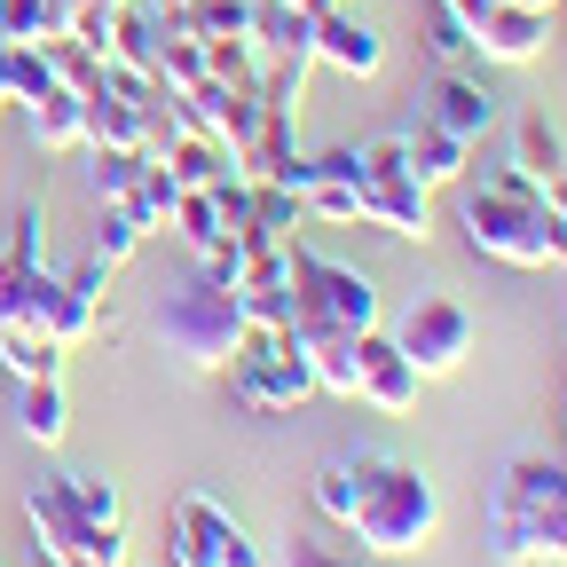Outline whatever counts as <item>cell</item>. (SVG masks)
I'll use <instances>...</instances> for the list:
<instances>
[{
    "label": "cell",
    "mask_w": 567,
    "mask_h": 567,
    "mask_svg": "<svg viewBox=\"0 0 567 567\" xmlns=\"http://www.w3.org/2000/svg\"><path fill=\"white\" fill-rule=\"evenodd\" d=\"M308 505H316V520L347 528L354 551H371V559H417L442 528V488L410 457H386V450L323 457L308 481Z\"/></svg>",
    "instance_id": "6da1fadb"
},
{
    "label": "cell",
    "mask_w": 567,
    "mask_h": 567,
    "mask_svg": "<svg viewBox=\"0 0 567 567\" xmlns=\"http://www.w3.org/2000/svg\"><path fill=\"white\" fill-rule=\"evenodd\" d=\"M457 229L505 268H567V213H551L544 182H528L513 158L457 182Z\"/></svg>",
    "instance_id": "7a4b0ae2"
},
{
    "label": "cell",
    "mask_w": 567,
    "mask_h": 567,
    "mask_svg": "<svg viewBox=\"0 0 567 567\" xmlns=\"http://www.w3.org/2000/svg\"><path fill=\"white\" fill-rule=\"evenodd\" d=\"M245 331H252V323H245V300L229 292V284H213V276L174 284L166 308H158V347L174 354L182 371H221Z\"/></svg>",
    "instance_id": "3957f363"
},
{
    "label": "cell",
    "mask_w": 567,
    "mask_h": 567,
    "mask_svg": "<svg viewBox=\"0 0 567 567\" xmlns=\"http://www.w3.org/2000/svg\"><path fill=\"white\" fill-rule=\"evenodd\" d=\"M292 252V339H316V331H379V284L363 268H347L331 252H308V245H284Z\"/></svg>",
    "instance_id": "277c9868"
},
{
    "label": "cell",
    "mask_w": 567,
    "mask_h": 567,
    "mask_svg": "<svg viewBox=\"0 0 567 567\" xmlns=\"http://www.w3.org/2000/svg\"><path fill=\"white\" fill-rule=\"evenodd\" d=\"M221 379H229V402L252 410V417H284V410H300V402L316 394L308 354H300L292 331H245L237 354L221 363Z\"/></svg>",
    "instance_id": "5b68a950"
},
{
    "label": "cell",
    "mask_w": 567,
    "mask_h": 567,
    "mask_svg": "<svg viewBox=\"0 0 567 567\" xmlns=\"http://www.w3.org/2000/svg\"><path fill=\"white\" fill-rule=\"evenodd\" d=\"M363 229H386L402 245L434 237V189L410 174V142L402 134L363 142Z\"/></svg>",
    "instance_id": "8992f818"
},
{
    "label": "cell",
    "mask_w": 567,
    "mask_h": 567,
    "mask_svg": "<svg viewBox=\"0 0 567 567\" xmlns=\"http://www.w3.org/2000/svg\"><path fill=\"white\" fill-rule=\"evenodd\" d=\"M166 559L174 567H268V551L252 544V528L205 488H182L166 505Z\"/></svg>",
    "instance_id": "52a82bcc"
},
{
    "label": "cell",
    "mask_w": 567,
    "mask_h": 567,
    "mask_svg": "<svg viewBox=\"0 0 567 567\" xmlns=\"http://www.w3.org/2000/svg\"><path fill=\"white\" fill-rule=\"evenodd\" d=\"M24 520H32V544L63 551L71 567H118V559H126V528H95L80 505H71L63 473H55V481H40V488L24 496Z\"/></svg>",
    "instance_id": "ba28073f"
},
{
    "label": "cell",
    "mask_w": 567,
    "mask_h": 567,
    "mask_svg": "<svg viewBox=\"0 0 567 567\" xmlns=\"http://www.w3.org/2000/svg\"><path fill=\"white\" fill-rule=\"evenodd\" d=\"M394 347L417 363V379H450V371H465V354H473V316H465V300H450V292L417 300V308L394 323Z\"/></svg>",
    "instance_id": "9c48e42d"
},
{
    "label": "cell",
    "mask_w": 567,
    "mask_h": 567,
    "mask_svg": "<svg viewBox=\"0 0 567 567\" xmlns=\"http://www.w3.org/2000/svg\"><path fill=\"white\" fill-rule=\"evenodd\" d=\"M300 213L308 221H354L363 229V151L354 142L300 158Z\"/></svg>",
    "instance_id": "30bf717a"
},
{
    "label": "cell",
    "mask_w": 567,
    "mask_h": 567,
    "mask_svg": "<svg viewBox=\"0 0 567 567\" xmlns=\"http://www.w3.org/2000/svg\"><path fill=\"white\" fill-rule=\"evenodd\" d=\"M417 363L394 347V331H363L354 339V402H371V410H386V417H402V410H417Z\"/></svg>",
    "instance_id": "8fae6325"
},
{
    "label": "cell",
    "mask_w": 567,
    "mask_h": 567,
    "mask_svg": "<svg viewBox=\"0 0 567 567\" xmlns=\"http://www.w3.org/2000/svg\"><path fill=\"white\" fill-rule=\"evenodd\" d=\"M481 551L496 567H567V513H481Z\"/></svg>",
    "instance_id": "7c38bea8"
},
{
    "label": "cell",
    "mask_w": 567,
    "mask_h": 567,
    "mask_svg": "<svg viewBox=\"0 0 567 567\" xmlns=\"http://www.w3.org/2000/svg\"><path fill=\"white\" fill-rule=\"evenodd\" d=\"M488 513H520V520L567 513V457H544V450L513 457L505 473H496V488H488Z\"/></svg>",
    "instance_id": "4fadbf2b"
},
{
    "label": "cell",
    "mask_w": 567,
    "mask_h": 567,
    "mask_svg": "<svg viewBox=\"0 0 567 567\" xmlns=\"http://www.w3.org/2000/svg\"><path fill=\"white\" fill-rule=\"evenodd\" d=\"M316 63L339 71V80H379V71H386V32H371V24L339 0V9L316 17Z\"/></svg>",
    "instance_id": "5bb4252c"
},
{
    "label": "cell",
    "mask_w": 567,
    "mask_h": 567,
    "mask_svg": "<svg viewBox=\"0 0 567 567\" xmlns=\"http://www.w3.org/2000/svg\"><path fill=\"white\" fill-rule=\"evenodd\" d=\"M425 118H434L442 134H457V142H481L505 111H496V87L465 63V71H442V80H434V95H425Z\"/></svg>",
    "instance_id": "9a60e30c"
},
{
    "label": "cell",
    "mask_w": 567,
    "mask_h": 567,
    "mask_svg": "<svg viewBox=\"0 0 567 567\" xmlns=\"http://www.w3.org/2000/svg\"><path fill=\"white\" fill-rule=\"evenodd\" d=\"M237 300H245L252 331H284V323H292V252H284V245H252V260L237 276Z\"/></svg>",
    "instance_id": "2e32d148"
},
{
    "label": "cell",
    "mask_w": 567,
    "mask_h": 567,
    "mask_svg": "<svg viewBox=\"0 0 567 567\" xmlns=\"http://www.w3.org/2000/svg\"><path fill=\"white\" fill-rule=\"evenodd\" d=\"M551 40V17L520 9V0H496L488 17H473V55L481 63H536Z\"/></svg>",
    "instance_id": "e0dca14e"
},
{
    "label": "cell",
    "mask_w": 567,
    "mask_h": 567,
    "mask_svg": "<svg viewBox=\"0 0 567 567\" xmlns=\"http://www.w3.org/2000/svg\"><path fill=\"white\" fill-rule=\"evenodd\" d=\"M252 48H260V63L308 71L316 63V17L292 9V0H252Z\"/></svg>",
    "instance_id": "ac0fdd59"
},
{
    "label": "cell",
    "mask_w": 567,
    "mask_h": 567,
    "mask_svg": "<svg viewBox=\"0 0 567 567\" xmlns=\"http://www.w3.org/2000/svg\"><path fill=\"white\" fill-rule=\"evenodd\" d=\"M24 134L40 142V151H87V95L48 87L40 103H24Z\"/></svg>",
    "instance_id": "d6986e66"
},
{
    "label": "cell",
    "mask_w": 567,
    "mask_h": 567,
    "mask_svg": "<svg viewBox=\"0 0 567 567\" xmlns=\"http://www.w3.org/2000/svg\"><path fill=\"white\" fill-rule=\"evenodd\" d=\"M410 142V174L425 182V189H457L465 174H473V142H457V134H442L434 118H425L417 134H402Z\"/></svg>",
    "instance_id": "ffe728a7"
},
{
    "label": "cell",
    "mask_w": 567,
    "mask_h": 567,
    "mask_svg": "<svg viewBox=\"0 0 567 567\" xmlns=\"http://www.w3.org/2000/svg\"><path fill=\"white\" fill-rule=\"evenodd\" d=\"M111 205H126V213H134L142 237H158V229H174L182 182H174V166H166V158H142V166H134V182H126V197H111Z\"/></svg>",
    "instance_id": "44dd1931"
},
{
    "label": "cell",
    "mask_w": 567,
    "mask_h": 567,
    "mask_svg": "<svg viewBox=\"0 0 567 567\" xmlns=\"http://www.w3.org/2000/svg\"><path fill=\"white\" fill-rule=\"evenodd\" d=\"M513 166H520L528 182H544V189L567 174V142H559V126H551L544 111H520V118H513Z\"/></svg>",
    "instance_id": "7402d4cb"
},
{
    "label": "cell",
    "mask_w": 567,
    "mask_h": 567,
    "mask_svg": "<svg viewBox=\"0 0 567 567\" xmlns=\"http://www.w3.org/2000/svg\"><path fill=\"white\" fill-rule=\"evenodd\" d=\"M111 63L158 87V17H151V9H134V0L118 9V24H111Z\"/></svg>",
    "instance_id": "603a6c76"
},
{
    "label": "cell",
    "mask_w": 567,
    "mask_h": 567,
    "mask_svg": "<svg viewBox=\"0 0 567 567\" xmlns=\"http://www.w3.org/2000/svg\"><path fill=\"white\" fill-rule=\"evenodd\" d=\"M17 425H24V442H40V450H63V434H71V402H63V379H24Z\"/></svg>",
    "instance_id": "cb8c5ba5"
},
{
    "label": "cell",
    "mask_w": 567,
    "mask_h": 567,
    "mask_svg": "<svg viewBox=\"0 0 567 567\" xmlns=\"http://www.w3.org/2000/svg\"><path fill=\"white\" fill-rule=\"evenodd\" d=\"M63 32H71V9H63V0H0V40L48 48V40H63Z\"/></svg>",
    "instance_id": "d4e9b609"
},
{
    "label": "cell",
    "mask_w": 567,
    "mask_h": 567,
    "mask_svg": "<svg viewBox=\"0 0 567 567\" xmlns=\"http://www.w3.org/2000/svg\"><path fill=\"white\" fill-rule=\"evenodd\" d=\"M425 55H434L442 71H465V63H481V55H473V24L450 9V0H425Z\"/></svg>",
    "instance_id": "484cf974"
},
{
    "label": "cell",
    "mask_w": 567,
    "mask_h": 567,
    "mask_svg": "<svg viewBox=\"0 0 567 567\" xmlns=\"http://www.w3.org/2000/svg\"><path fill=\"white\" fill-rule=\"evenodd\" d=\"M0 363H9L17 379H63V347L24 331V323H0Z\"/></svg>",
    "instance_id": "4316f807"
},
{
    "label": "cell",
    "mask_w": 567,
    "mask_h": 567,
    "mask_svg": "<svg viewBox=\"0 0 567 567\" xmlns=\"http://www.w3.org/2000/svg\"><path fill=\"white\" fill-rule=\"evenodd\" d=\"M166 166H174L182 189H213V182L229 174V151H221V142H197V134H174L166 142Z\"/></svg>",
    "instance_id": "83f0119b"
},
{
    "label": "cell",
    "mask_w": 567,
    "mask_h": 567,
    "mask_svg": "<svg viewBox=\"0 0 567 567\" xmlns=\"http://www.w3.org/2000/svg\"><path fill=\"white\" fill-rule=\"evenodd\" d=\"M103 63H111V55H95L87 40H71V32L48 40V71H55V87H71V95H87V87L103 80Z\"/></svg>",
    "instance_id": "f1b7e54d"
},
{
    "label": "cell",
    "mask_w": 567,
    "mask_h": 567,
    "mask_svg": "<svg viewBox=\"0 0 567 567\" xmlns=\"http://www.w3.org/2000/svg\"><path fill=\"white\" fill-rule=\"evenodd\" d=\"M252 221H260V229H252L260 245H284V237H292V229L308 221V213H300V197H292V189H276V182H252Z\"/></svg>",
    "instance_id": "f546056e"
},
{
    "label": "cell",
    "mask_w": 567,
    "mask_h": 567,
    "mask_svg": "<svg viewBox=\"0 0 567 567\" xmlns=\"http://www.w3.org/2000/svg\"><path fill=\"white\" fill-rule=\"evenodd\" d=\"M174 229H182V245H189V252H213V245L229 237V229H221V205H213V189H182Z\"/></svg>",
    "instance_id": "4dcf8cb0"
},
{
    "label": "cell",
    "mask_w": 567,
    "mask_h": 567,
    "mask_svg": "<svg viewBox=\"0 0 567 567\" xmlns=\"http://www.w3.org/2000/svg\"><path fill=\"white\" fill-rule=\"evenodd\" d=\"M63 488H71V505H80L95 528H118L126 520V496H118L111 473H63Z\"/></svg>",
    "instance_id": "1f68e13d"
},
{
    "label": "cell",
    "mask_w": 567,
    "mask_h": 567,
    "mask_svg": "<svg viewBox=\"0 0 567 567\" xmlns=\"http://www.w3.org/2000/svg\"><path fill=\"white\" fill-rule=\"evenodd\" d=\"M55 87V71H48V48H32V40H9V103L24 111V103H40Z\"/></svg>",
    "instance_id": "d6a6232c"
},
{
    "label": "cell",
    "mask_w": 567,
    "mask_h": 567,
    "mask_svg": "<svg viewBox=\"0 0 567 567\" xmlns=\"http://www.w3.org/2000/svg\"><path fill=\"white\" fill-rule=\"evenodd\" d=\"M142 158H151V151H111V142H87V182H95V197H103V205L126 197V182H134Z\"/></svg>",
    "instance_id": "836d02e7"
},
{
    "label": "cell",
    "mask_w": 567,
    "mask_h": 567,
    "mask_svg": "<svg viewBox=\"0 0 567 567\" xmlns=\"http://www.w3.org/2000/svg\"><path fill=\"white\" fill-rule=\"evenodd\" d=\"M40 331H48V339H55V347L71 354V347H80V339L95 331V300H80V292H71V284H63V292H55V308H48V323H40Z\"/></svg>",
    "instance_id": "e575fe53"
},
{
    "label": "cell",
    "mask_w": 567,
    "mask_h": 567,
    "mask_svg": "<svg viewBox=\"0 0 567 567\" xmlns=\"http://www.w3.org/2000/svg\"><path fill=\"white\" fill-rule=\"evenodd\" d=\"M213 205H221V229H229V237H245V245H260V237H252V229H260V221H252V182H245L237 166H229L221 182H213Z\"/></svg>",
    "instance_id": "d590c367"
},
{
    "label": "cell",
    "mask_w": 567,
    "mask_h": 567,
    "mask_svg": "<svg viewBox=\"0 0 567 567\" xmlns=\"http://www.w3.org/2000/svg\"><path fill=\"white\" fill-rule=\"evenodd\" d=\"M87 252H103L111 268L134 260V252H142V221H134L126 205H103V221H95V245H87Z\"/></svg>",
    "instance_id": "8d00e7d4"
},
{
    "label": "cell",
    "mask_w": 567,
    "mask_h": 567,
    "mask_svg": "<svg viewBox=\"0 0 567 567\" xmlns=\"http://www.w3.org/2000/svg\"><path fill=\"white\" fill-rule=\"evenodd\" d=\"M284 567H363V551H347V544H331V536L300 528L292 544H284Z\"/></svg>",
    "instance_id": "74e56055"
},
{
    "label": "cell",
    "mask_w": 567,
    "mask_h": 567,
    "mask_svg": "<svg viewBox=\"0 0 567 567\" xmlns=\"http://www.w3.org/2000/svg\"><path fill=\"white\" fill-rule=\"evenodd\" d=\"M63 284H71V292H80V300H95V308H103V292H111V260H103V252H87L80 268L63 276Z\"/></svg>",
    "instance_id": "f35d334b"
},
{
    "label": "cell",
    "mask_w": 567,
    "mask_h": 567,
    "mask_svg": "<svg viewBox=\"0 0 567 567\" xmlns=\"http://www.w3.org/2000/svg\"><path fill=\"white\" fill-rule=\"evenodd\" d=\"M17 103H9V40H0V118H9Z\"/></svg>",
    "instance_id": "ab89813d"
},
{
    "label": "cell",
    "mask_w": 567,
    "mask_h": 567,
    "mask_svg": "<svg viewBox=\"0 0 567 567\" xmlns=\"http://www.w3.org/2000/svg\"><path fill=\"white\" fill-rule=\"evenodd\" d=\"M24 567H71V559H63V551H48V544H32V559H24Z\"/></svg>",
    "instance_id": "60d3db41"
},
{
    "label": "cell",
    "mask_w": 567,
    "mask_h": 567,
    "mask_svg": "<svg viewBox=\"0 0 567 567\" xmlns=\"http://www.w3.org/2000/svg\"><path fill=\"white\" fill-rule=\"evenodd\" d=\"M450 9H457V17L473 24V17H488V9H496V0H450Z\"/></svg>",
    "instance_id": "b9f144b4"
},
{
    "label": "cell",
    "mask_w": 567,
    "mask_h": 567,
    "mask_svg": "<svg viewBox=\"0 0 567 567\" xmlns=\"http://www.w3.org/2000/svg\"><path fill=\"white\" fill-rule=\"evenodd\" d=\"M292 9H308V17H323V9H339V0H292Z\"/></svg>",
    "instance_id": "7bdbcfd3"
},
{
    "label": "cell",
    "mask_w": 567,
    "mask_h": 567,
    "mask_svg": "<svg viewBox=\"0 0 567 567\" xmlns=\"http://www.w3.org/2000/svg\"><path fill=\"white\" fill-rule=\"evenodd\" d=\"M520 9H536V17H551V9H559V0H520Z\"/></svg>",
    "instance_id": "ee69618b"
},
{
    "label": "cell",
    "mask_w": 567,
    "mask_h": 567,
    "mask_svg": "<svg viewBox=\"0 0 567 567\" xmlns=\"http://www.w3.org/2000/svg\"><path fill=\"white\" fill-rule=\"evenodd\" d=\"M559 9H567V0H559Z\"/></svg>",
    "instance_id": "f6af8a7d"
},
{
    "label": "cell",
    "mask_w": 567,
    "mask_h": 567,
    "mask_svg": "<svg viewBox=\"0 0 567 567\" xmlns=\"http://www.w3.org/2000/svg\"><path fill=\"white\" fill-rule=\"evenodd\" d=\"M118 567H126V559H118Z\"/></svg>",
    "instance_id": "bcb514c9"
}]
</instances>
